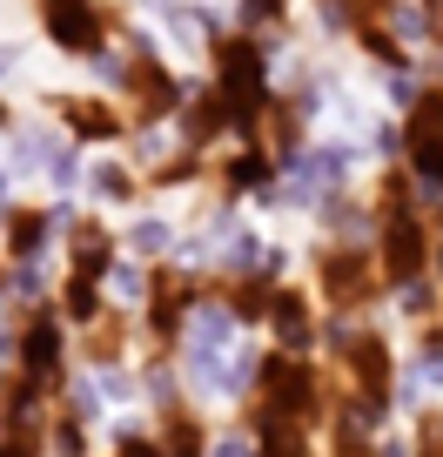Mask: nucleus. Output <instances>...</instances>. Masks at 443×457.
I'll return each instance as SVG.
<instances>
[{
    "label": "nucleus",
    "instance_id": "2eb2a0df",
    "mask_svg": "<svg viewBox=\"0 0 443 457\" xmlns=\"http://www.w3.org/2000/svg\"><path fill=\"white\" fill-rule=\"evenodd\" d=\"M148 296H155V262L121 256L108 270V310H148Z\"/></svg>",
    "mask_w": 443,
    "mask_h": 457
},
{
    "label": "nucleus",
    "instance_id": "aec40b11",
    "mask_svg": "<svg viewBox=\"0 0 443 457\" xmlns=\"http://www.w3.org/2000/svg\"><path fill=\"white\" fill-rule=\"evenodd\" d=\"M0 457H47V430H7Z\"/></svg>",
    "mask_w": 443,
    "mask_h": 457
},
{
    "label": "nucleus",
    "instance_id": "f257e3e1",
    "mask_svg": "<svg viewBox=\"0 0 443 457\" xmlns=\"http://www.w3.org/2000/svg\"><path fill=\"white\" fill-rule=\"evenodd\" d=\"M329 377L316 370V357H289V350H262L256 363V397H249V411L262 417H289V424H323L329 417Z\"/></svg>",
    "mask_w": 443,
    "mask_h": 457
},
{
    "label": "nucleus",
    "instance_id": "f3484780",
    "mask_svg": "<svg viewBox=\"0 0 443 457\" xmlns=\"http://www.w3.org/2000/svg\"><path fill=\"white\" fill-rule=\"evenodd\" d=\"M128 243H135V256H142V262H155V256H168V249H175V222L142 215V222L128 228Z\"/></svg>",
    "mask_w": 443,
    "mask_h": 457
},
{
    "label": "nucleus",
    "instance_id": "20e7f679",
    "mask_svg": "<svg viewBox=\"0 0 443 457\" xmlns=\"http://www.w3.org/2000/svg\"><path fill=\"white\" fill-rule=\"evenodd\" d=\"M68 357H74V329L68 316L54 310V303H34L28 316H21V343H14V370L34 377V384L47 390V397H61L68 390Z\"/></svg>",
    "mask_w": 443,
    "mask_h": 457
},
{
    "label": "nucleus",
    "instance_id": "f8f14e48",
    "mask_svg": "<svg viewBox=\"0 0 443 457\" xmlns=\"http://www.w3.org/2000/svg\"><path fill=\"white\" fill-rule=\"evenodd\" d=\"M209 411H195V403H182V411H161L155 417V444L161 457H209Z\"/></svg>",
    "mask_w": 443,
    "mask_h": 457
},
{
    "label": "nucleus",
    "instance_id": "a211bd4d",
    "mask_svg": "<svg viewBox=\"0 0 443 457\" xmlns=\"http://www.w3.org/2000/svg\"><path fill=\"white\" fill-rule=\"evenodd\" d=\"M108 457H161V444H155V430H142V424H115L108 430Z\"/></svg>",
    "mask_w": 443,
    "mask_h": 457
},
{
    "label": "nucleus",
    "instance_id": "1a4fd4ad",
    "mask_svg": "<svg viewBox=\"0 0 443 457\" xmlns=\"http://www.w3.org/2000/svg\"><path fill=\"white\" fill-rule=\"evenodd\" d=\"M47 108H54L61 129H68L74 142H87V148H94V142H128V135H135V121L115 108V101H101V95H54Z\"/></svg>",
    "mask_w": 443,
    "mask_h": 457
},
{
    "label": "nucleus",
    "instance_id": "dca6fc26",
    "mask_svg": "<svg viewBox=\"0 0 443 457\" xmlns=\"http://www.w3.org/2000/svg\"><path fill=\"white\" fill-rule=\"evenodd\" d=\"M87 195L94 202H135V169H121V162H94V169H87Z\"/></svg>",
    "mask_w": 443,
    "mask_h": 457
},
{
    "label": "nucleus",
    "instance_id": "4be33fe9",
    "mask_svg": "<svg viewBox=\"0 0 443 457\" xmlns=\"http://www.w3.org/2000/svg\"><path fill=\"white\" fill-rule=\"evenodd\" d=\"M0 195H7V162H0Z\"/></svg>",
    "mask_w": 443,
    "mask_h": 457
},
{
    "label": "nucleus",
    "instance_id": "4468645a",
    "mask_svg": "<svg viewBox=\"0 0 443 457\" xmlns=\"http://www.w3.org/2000/svg\"><path fill=\"white\" fill-rule=\"evenodd\" d=\"M249 430H256V451H262V457H316V430H309V424H289V417L249 411Z\"/></svg>",
    "mask_w": 443,
    "mask_h": 457
},
{
    "label": "nucleus",
    "instance_id": "7ed1b4c3",
    "mask_svg": "<svg viewBox=\"0 0 443 457\" xmlns=\"http://www.w3.org/2000/svg\"><path fill=\"white\" fill-rule=\"evenodd\" d=\"M329 363H336V390H343V397H357L363 411L390 417V403H397V377H403V370H397V343H390L383 329L363 323Z\"/></svg>",
    "mask_w": 443,
    "mask_h": 457
},
{
    "label": "nucleus",
    "instance_id": "423d86ee",
    "mask_svg": "<svg viewBox=\"0 0 443 457\" xmlns=\"http://www.w3.org/2000/svg\"><path fill=\"white\" fill-rule=\"evenodd\" d=\"M269 350H289V357H316V337H323V316H316V289L302 283H275L269 289Z\"/></svg>",
    "mask_w": 443,
    "mask_h": 457
},
{
    "label": "nucleus",
    "instance_id": "6ab92c4d",
    "mask_svg": "<svg viewBox=\"0 0 443 457\" xmlns=\"http://www.w3.org/2000/svg\"><path fill=\"white\" fill-rule=\"evenodd\" d=\"M209 457H262L256 451V430H249V424H222L209 437Z\"/></svg>",
    "mask_w": 443,
    "mask_h": 457
},
{
    "label": "nucleus",
    "instance_id": "ddd939ff",
    "mask_svg": "<svg viewBox=\"0 0 443 457\" xmlns=\"http://www.w3.org/2000/svg\"><path fill=\"white\" fill-rule=\"evenodd\" d=\"M54 310L68 316V329H94V323H108V283H94V276H61V289H54Z\"/></svg>",
    "mask_w": 443,
    "mask_h": 457
},
{
    "label": "nucleus",
    "instance_id": "9b49d317",
    "mask_svg": "<svg viewBox=\"0 0 443 457\" xmlns=\"http://www.w3.org/2000/svg\"><path fill=\"white\" fill-rule=\"evenodd\" d=\"M275 182H283V162H275L262 142L235 148V155L222 162V188H229V195H256V202H269V195H275Z\"/></svg>",
    "mask_w": 443,
    "mask_h": 457
},
{
    "label": "nucleus",
    "instance_id": "412c9836",
    "mask_svg": "<svg viewBox=\"0 0 443 457\" xmlns=\"http://www.w3.org/2000/svg\"><path fill=\"white\" fill-rule=\"evenodd\" d=\"M289 14V0H242V21L249 28H262V21H283Z\"/></svg>",
    "mask_w": 443,
    "mask_h": 457
},
{
    "label": "nucleus",
    "instance_id": "0eeeda50",
    "mask_svg": "<svg viewBox=\"0 0 443 457\" xmlns=\"http://www.w3.org/2000/svg\"><path fill=\"white\" fill-rule=\"evenodd\" d=\"M68 222H74L68 202H61V209H0V262H14V270L41 262L47 243L68 236Z\"/></svg>",
    "mask_w": 443,
    "mask_h": 457
},
{
    "label": "nucleus",
    "instance_id": "6e6552de",
    "mask_svg": "<svg viewBox=\"0 0 443 457\" xmlns=\"http://www.w3.org/2000/svg\"><path fill=\"white\" fill-rule=\"evenodd\" d=\"M41 28L61 54L74 61H94L101 41H108V14H101V0H41Z\"/></svg>",
    "mask_w": 443,
    "mask_h": 457
},
{
    "label": "nucleus",
    "instance_id": "39448f33",
    "mask_svg": "<svg viewBox=\"0 0 443 457\" xmlns=\"http://www.w3.org/2000/svg\"><path fill=\"white\" fill-rule=\"evenodd\" d=\"M376 270H383L390 289L423 283L437 270V222L423 209H390L383 228H376Z\"/></svg>",
    "mask_w": 443,
    "mask_h": 457
},
{
    "label": "nucleus",
    "instance_id": "f03ea898",
    "mask_svg": "<svg viewBox=\"0 0 443 457\" xmlns=\"http://www.w3.org/2000/svg\"><path fill=\"white\" fill-rule=\"evenodd\" d=\"M383 270H376V249L363 243H323L316 249V303L323 316H363L383 296Z\"/></svg>",
    "mask_w": 443,
    "mask_h": 457
},
{
    "label": "nucleus",
    "instance_id": "9d476101",
    "mask_svg": "<svg viewBox=\"0 0 443 457\" xmlns=\"http://www.w3.org/2000/svg\"><path fill=\"white\" fill-rule=\"evenodd\" d=\"M61 243H68V270L74 276H94V283H108V270L121 262L115 256V228L101 222V215H74Z\"/></svg>",
    "mask_w": 443,
    "mask_h": 457
}]
</instances>
